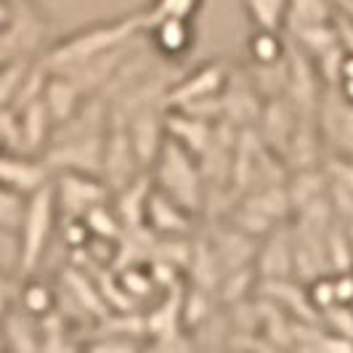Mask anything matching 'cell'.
<instances>
[{
	"label": "cell",
	"mask_w": 353,
	"mask_h": 353,
	"mask_svg": "<svg viewBox=\"0 0 353 353\" xmlns=\"http://www.w3.org/2000/svg\"><path fill=\"white\" fill-rule=\"evenodd\" d=\"M229 74V64L221 61V59H210V61L199 64V67L186 72L183 77H178L168 85V90H165V109H181V106H189L194 101H202V99L221 96L223 88H226Z\"/></svg>",
	"instance_id": "obj_5"
},
{
	"label": "cell",
	"mask_w": 353,
	"mask_h": 353,
	"mask_svg": "<svg viewBox=\"0 0 353 353\" xmlns=\"http://www.w3.org/2000/svg\"><path fill=\"white\" fill-rule=\"evenodd\" d=\"M85 226H88L90 236H106V239H123L125 234V223L120 221V215L114 210L112 199L106 202H99L93 205L85 215H83Z\"/></svg>",
	"instance_id": "obj_21"
},
{
	"label": "cell",
	"mask_w": 353,
	"mask_h": 353,
	"mask_svg": "<svg viewBox=\"0 0 353 353\" xmlns=\"http://www.w3.org/2000/svg\"><path fill=\"white\" fill-rule=\"evenodd\" d=\"M3 335H6V351H40V327L37 316L21 311L19 305H11L3 314Z\"/></svg>",
	"instance_id": "obj_15"
},
{
	"label": "cell",
	"mask_w": 353,
	"mask_h": 353,
	"mask_svg": "<svg viewBox=\"0 0 353 353\" xmlns=\"http://www.w3.org/2000/svg\"><path fill=\"white\" fill-rule=\"evenodd\" d=\"M223 104V120L231 125H255L263 109V99L258 96L255 85L250 83L248 74L231 72L226 80V88L221 93Z\"/></svg>",
	"instance_id": "obj_11"
},
{
	"label": "cell",
	"mask_w": 353,
	"mask_h": 353,
	"mask_svg": "<svg viewBox=\"0 0 353 353\" xmlns=\"http://www.w3.org/2000/svg\"><path fill=\"white\" fill-rule=\"evenodd\" d=\"M332 287H335V303L353 305V268L335 271L332 274Z\"/></svg>",
	"instance_id": "obj_27"
},
{
	"label": "cell",
	"mask_w": 353,
	"mask_h": 353,
	"mask_svg": "<svg viewBox=\"0 0 353 353\" xmlns=\"http://www.w3.org/2000/svg\"><path fill=\"white\" fill-rule=\"evenodd\" d=\"M258 279H284L292 276V231L290 223H279L261 236L255 252Z\"/></svg>",
	"instance_id": "obj_9"
},
{
	"label": "cell",
	"mask_w": 353,
	"mask_h": 353,
	"mask_svg": "<svg viewBox=\"0 0 353 353\" xmlns=\"http://www.w3.org/2000/svg\"><path fill=\"white\" fill-rule=\"evenodd\" d=\"M335 90L340 93V99L343 101H348V104H353V77H340L337 80Z\"/></svg>",
	"instance_id": "obj_29"
},
{
	"label": "cell",
	"mask_w": 353,
	"mask_h": 353,
	"mask_svg": "<svg viewBox=\"0 0 353 353\" xmlns=\"http://www.w3.org/2000/svg\"><path fill=\"white\" fill-rule=\"evenodd\" d=\"M292 43L301 48L305 56L316 59L324 51H330L332 46H337V30H335V19L332 21H324V24H308V27H298V30H290Z\"/></svg>",
	"instance_id": "obj_18"
},
{
	"label": "cell",
	"mask_w": 353,
	"mask_h": 353,
	"mask_svg": "<svg viewBox=\"0 0 353 353\" xmlns=\"http://www.w3.org/2000/svg\"><path fill=\"white\" fill-rule=\"evenodd\" d=\"M146 35L143 27V14H125L117 19H104V21H93L80 30H74L70 35L59 37L56 43L46 46L37 53V61L48 72H67L74 70L77 64L96 59L106 51H114L125 43Z\"/></svg>",
	"instance_id": "obj_1"
},
{
	"label": "cell",
	"mask_w": 353,
	"mask_h": 353,
	"mask_svg": "<svg viewBox=\"0 0 353 353\" xmlns=\"http://www.w3.org/2000/svg\"><path fill=\"white\" fill-rule=\"evenodd\" d=\"M14 305H19L21 311H27L37 319L46 316L56 308V287L46 279H40L37 274H27V276H21V284L17 287Z\"/></svg>",
	"instance_id": "obj_16"
},
{
	"label": "cell",
	"mask_w": 353,
	"mask_h": 353,
	"mask_svg": "<svg viewBox=\"0 0 353 353\" xmlns=\"http://www.w3.org/2000/svg\"><path fill=\"white\" fill-rule=\"evenodd\" d=\"M242 8L252 30H274V32L284 30L287 0H242Z\"/></svg>",
	"instance_id": "obj_20"
},
{
	"label": "cell",
	"mask_w": 353,
	"mask_h": 353,
	"mask_svg": "<svg viewBox=\"0 0 353 353\" xmlns=\"http://www.w3.org/2000/svg\"><path fill=\"white\" fill-rule=\"evenodd\" d=\"M17 112V109H14ZM19 152H27V154H43L51 143V136L56 130L51 114L46 109L43 96L35 99L32 104H27L24 109H19Z\"/></svg>",
	"instance_id": "obj_12"
},
{
	"label": "cell",
	"mask_w": 353,
	"mask_h": 353,
	"mask_svg": "<svg viewBox=\"0 0 353 353\" xmlns=\"http://www.w3.org/2000/svg\"><path fill=\"white\" fill-rule=\"evenodd\" d=\"M117 287L130 301H146V298L162 292L154 274H152V268H141V265H125V271H120Z\"/></svg>",
	"instance_id": "obj_22"
},
{
	"label": "cell",
	"mask_w": 353,
	"mask_h": 353,
	"mask_svg": "<svg viewBox=\"0 0 353 353\" xmlns=\"http://www.w3.org/2000/svg\"><path fill=\"white\" fill-rule=\"evenodd\" d=\"M194 212L152 186L143 208V226L154 236H189L194 229Z\"/></svg>",
	"instance_id": "obj_8"
},
{
	"label": "cell",
	"mask_w": 353,
	"mask_h": 353,
	"mask_svg": "<svg viewBox=\"0 0 353 353\" xmlns=\"http://www.w3.org/2000/svg\"><path fill=\"white\" fill-rule=\"evenodd\" d=\"M32 61H35V56H21V59H14V61L0 67V109H8L14 104L19 85H21V80H24Z\"/></svg>",
	"instance_id": "obj_24"
},
{
	"label": "cell",
	"mask_w": 353,
	"mask_h": 353,
	"mask_svg": "<svg viewBox=\"0 0 353 353\" xmlns=\"http://www.w3.org/2000/svg\"><path fill=\"white\" fill-rule=\"evenodd\" d=\"M250 64H274L287 56V40L274 30H252L245 43Z\"/></svg>",
	"instance_id": "obj_19"
},
{
	"label": "cell",
	"mask_w": 353,
	"mask_h": 353,
	"mask_svg": "<svg viewBox=\"0 0 353 353\" xmlns=\"http://www.w3.org/2000/svg\"><path fill=\"white\" fill-rule=\"evenodd\" d=\"M165 133L170 139H176L181 146H186L192 154L202 157L210 149L212 136H215V123L186 114V112H178V109H168L165 112Z\"/></svg>",
	"instance_id": "obj_13"
},
{
	"label": "cell",
	"mask_w": 353,
	"mask_h": 353,
	"mask_svg": "<svg viewBox=\"0 0 353 353\" xmlns=\"http://www.w3.org/2000/svg\"><path fill=\"white\" fill-rule=\"evenodd\" d=\"M43 101H46V109L51 114L53 125L59 128V125L67 123L72 114L88 101V96L77 88L67 74L51 72L48 74V83H46V90H43Z\"/></svg>",
	"instance_id": "obj_14"
},
{
	"label": "cell",
	"mask_w": 353,
	"mask_h": 353,
	"mask_svg": "<svg viewBox=\"0 0 353 353\" xmlns=\"http://www.w3.org/2000/svg\"><path fill=\"white\" fill-rule=\"evenodd\" d=\"M14 298H17V287H14V282L0 271V316L14 305Z\"/></svg>",
	"instance_id": "obj_28"
},
{
	"label": "cell",
	"mask_w": 353,
	"mask_h": 353,
	"mask_svg": "<svg viewBox=\"0 0 353 353\" xmlns=\"http://www.w3.org/2000/svg\"><path fill=\"white\" fill-rule=\"evenodd\" d=\"M51 168L46 165L43 154L27 152H3L0 154V183L21 196L35 194L37 189L51 183Z\"/></svg>",
	"instance_id": "obj_7"
},
{
	"label": "cell",
	"mask_w": 353,
	"mask_h": 353,
	"mask_svg": "<svg viewBox=\"0 0 353 353\" xmlns=\"http://www.w3.org/2000/svg\"><path fill=\"white\" fill-rule=\"evenodd\" d=\"M340 11H343V14H345V17H351V19H353V3H348V6H343V8H340Z\"/></svg>",
	"instance_id": "obj_31"
},
{
	"label": "cell",
	"mask_w": 353,
	"mask_h": 353,
	"mask_svg": "<svg viewBox=\"0 0 353 353\" xmlns=\"http://www.w3.org/2000/svg\"><path fill=\"white\" fill-rule=\"evenodd\" d=\"M337 8H343V6H348V3H353V0H332Z\"/></svg>",
	"instance_id": "obj_33"
},
{
	"label": "cell",
	"mask_w": 353,
	"mask_h": 353,
	"mask_svg": "<svg viewBox=\"0 0 353 353\" xmlns=\"http://www.w3.org/2000/svg\"><path fill=\"white\" fill-rule=\"evenodd\" d=\"M51 186L59 215H70V218H83L93 205L106 202L112 196V189L104 183V178L93 176V173H80V170L53 173Z\"/></svg>",
	"instance_id": "obj_4"
},
{
	"label": "cell",
	"mask_w": 353,
	"mask_h": 353,
	"mask_svg": "<svg viewBox=\"0 0 353 353\" xmlns=\"http://www.w3.org/2000/svg\"><path fill=\"white\" fill-rule=\"evenodd\" d=\"M3 152H8V141H6V136L0 133V154H3Z\"/></svg>",
	"instance_id": "obj_32"
},
{
	"label": "cell",
	"mask_w": 353,
	"mask_h": 353,
	"mask_svg": "<svg viewBox=\"0 0 353 353\" xmlns=\"http://www.w3.org/2000/svg\"><path fill=\"white\" fill-rule=\"evenodd\" d=\"M146 173L141 168V162L136 157V149L130 143L128 128L123 123H109L104 139V157H101V178L104 183L117 192L128 186L133 178H139Z\"/></svg>",
	"instance_id": "obj_6"
},
{
	"label": "cell",
	"mask_w": 353,
	"mask_h": 353,
	"mask_svg": "<svg viewBox=\"0 0 353 353\" xmlns=\"http://www.w3.org/2000/svg\"><path fill=\"white\" fill-rule=\"evenodd\" d=\"M149 178H152L154 189H159L170 199H176L178 205H183L186 210H192L194 215L202 212L205 192H208L202 162L186 146H181L176 139L165 136L157 157L149 168Z\"/></svg>",
	"instance_id": "obj_2"
},
{
	"label": "cell",
	"mask_w": 353,
	"mask_h": 353,
	"mask_svg": "<svg viewBox=\"0 0 353 353\" xmlns=\"http://www.w3.org/2000/svg\"><path fill=\"white\" fill-rule=\"evenodd\" d=\"M59 226V208H56V196H53V186H43L35 194L27 196L24 202V212H21V223H19V274H37V268L43 263L51 236L56 234Z\"/></svg>",
	"instance_id": "obj_3"
},
{
	"label": "cell",
	"mask_w": 353,
	"mask_h": 353,
	"mask_svg": "<svg viewBox=\"0 0 353 353\" xmlns=\"http://www.w3.org/2000/svg\"><path fill=\"white\" fill-rule=\"evenodd\" d=\"M337 14V6L332 0H287V21L284 30H298L308 24H324L332 21Z\"/></svg>",
	"instance_id": "obj_17"
},
{
	"label": "cell",
	"mask_w": 353,
	"mask_h": 353,
	"mask_svg": "<svg viewBox=\"0 0 353 353\" xmlns=\"http://www.w3.org/2000/svg\"><path fill=\"white\" fill-rule=\"evenodd\" d=\"M27 196L17 194L0 183V234H17Z\"/></svg>",
	"instance_id": "obj_25"
},
{
	"label": "cell",
	"mask_w": 353,
	"mask_h": 353,
	"mask_svg": "<svg viewBox=\"0 0 353 353\" xmlns=\"http://www.w3.org/2000/svg\"><path fill=\"white\" fill-rule=\"evenodd\" d=\"M6 3H11V6H19V3H21V0H6Z\"/></svg>",
	"instance_id": "obj_34"
},
{
	"label": "cell",
	"mask_w": 353,
	"mask_h": 353,
	"mask_svg": "<svg viewBox=\"0 0 353 353\" xmlns=\"http://www.w3.org/2000/svg\"><path fill=\"white\" fill-rule=\"evenodd\" d=\"M0 351H6V335H3V319H0Z\"/></svg>",
	"instance_id": "obj_30"
},
{
	"label": "cell",
	"mask_w": 353,
	"mask_h": 353,
	"mask_svg": "<svg viewBox=\"0 0 353 353\" xmlns=\"http://www.w3.org/2000/svg\"><path fill=\"white\" fill-rule=\"evenodd\" d=\"M149 43L159 59H170L176 61L181 56L194 48L196 43V27L194 19H181V17H168L159 19L154 24L146 27Z\"/></svg>",
	"instance_id": "obj_10"
},
{
	"label": "cell",
	"mask_w": 353,
	"mask_h": 353,
	"mask_svg": "<svg viewBox=\"0 0 353 353\" xmlns=\"http://www.w3.org/2000/svg\"><path fill=\"white\" fill-rule=\"evenodd\" d=\"M205 0H152L146 8H143V27L154 24L159 19L168 17H181V19H194L199 14Z\"/></svg>",
	"instance_id": "obj_23"
},
{
	"label": "cell",
	"mask_w": 353,
	"mask_h": 353,
	"mask_svg": "<svg viewBox=\"0 0 353 353\" xmlns=\"http://www.w3.org/2000/svg\"><path fill=\"white\" fill-rule=\"evenodd\" d=\"M319 321L324 330L335 332V335L345 337L353 343V305H345V303H332L330 308H324L319 314Z\"/></svg>",
	"instance_id": "obj_26"
}]
</instances>
